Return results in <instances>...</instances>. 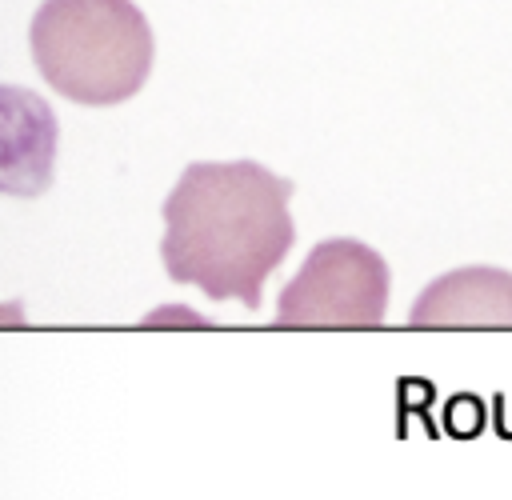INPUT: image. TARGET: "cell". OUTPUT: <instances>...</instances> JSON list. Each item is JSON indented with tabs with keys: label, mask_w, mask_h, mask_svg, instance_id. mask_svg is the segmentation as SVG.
Listing matches in <instances>:
<instances>
[{
	"label": "cell",
	"mask_w": 512,
	"mask_h": 500,
	"mask_svg": "<svg viewBox=\"0 0 512 500\" xmlns=\"http://www.w3.org/2000/svg\"><path fill=\"white\" fill-rule=\"evenodd\" d=\"M388 264L360 240H320L284 284L272 328H380Z\"/></svg>",
	"instance_id": "cell-3"
},
{
	"label": "cell",
	"mask_w": 512,
	"mask_h": 500,
	"mask_svg": "<svg viewBox=\"0 0 512 500\" xmlns=\"http://www.w3.org/2000/svg\"><path fill=\"white\" fill-rule=\"evenodd\" d=\"M412 328H512V272L456 268L432 280L408 312Z\"/></svg>",
	"instance_id": "cell-4"
},
{
	"label": "cell",
	"mask_w": 512,
	"mask_h": 500,
	"mask_svg": "<svg viewBox=\"0 0 512 500\" xmlns=\"http://www.w3.org/2000/svg\"><path fill=\"white\" fill-rule=\"evenodd\" d=\"M292 184L256 160L188 164L164 200L160 260L176 284L260 308L264 280L288 256Z\"/></svg>",
	"instance_id": "cell-1"
},
{
	"label": "cell",
	"mask_w": 512,
	"mask_h": 500,
	"mask_svg": "<svg viewBox=\"0 0 512 500\" xmlns=\"http://www.w3.org/2000/svg\"><path fill=\"white\" fill-rule=\"evenodd\" d=\"M40 76L76 104H120L152 72V28L132 0H44L32 16Z\"/></svg>",
	"instance_id": "cell-2"
}]
</instances>
